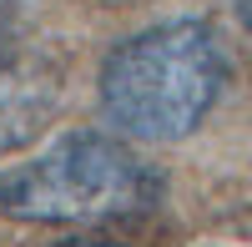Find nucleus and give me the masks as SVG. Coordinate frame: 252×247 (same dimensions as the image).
I'll use <instances>...</instances> for the list:
<instances>
[{
	"mask_svg": "<svg viewBox=\"0 0 252 247\" xmlns=\"http://www.w3.org/2000/svg\"><path fill=\"white\" fill-rule=\"evenodd\" d=\"M61 106V86L26 61H5L0 66V161L26 152L31 141L51 126V116Z\"/></svg>",
	"mask_w": 252,
	"mask_h": 247,
	"instance_id": "nucleus-3",
	"label": "nucleus"
},
{
	"mask_svg": "<svg viewBox=\"0 0 252 247\" xmlns=\"http://www.w3.org/2000/svg\"><path fill=\"white\" fill-rule=\"evenodd\" d=\"M161 172L116 131H66L40 156L0 172V217L35 227H86L152 212Z\"/></svg>",
	"mask_w": 252,
	"mask_h": 247,
	"instance_id": "nucleus-2",
	"label": "nucleus"
},
{
	"mask_svg": "<svg viewBox=\"0 0 252 247\" xmlns=\"http://www.w3.org/2000/svg\"><path fill=\"white\" fill-rule=\"evenodd\" d=\"M15 46H20V5L0 0V66L15 61Z\"/></svg>",
	"mask_w": 252,
	"mask_h": 247,
	"instance_id": "nucleus-4",
	"label": "nucleus"
},
{
	"mask_svg": "<svg viewBox=\"0 0 252 247\" xmlns=\"http://www.w3.org/2000/svg\"><path fill=\"white\" fill-rule=\"evenodd\" d=\"M232 10H237V26L252 35V0H232Z\"/></svg>",
	"mask_w": 252,
	"mask_h": 247,
	"instance_id": "nucleus-6",
	"label": "nucleus"
},
{
	"mask_svg": "<svg viewBox=\"0 0 252 247\" xmlns=\"http://www.w3.org/2000/svg\"><path fill=\"white\" fill-rule=\"evenodd\" d=\"M227 91V51L207 20H161L116 40L101 61L96 101L126 141L172 147L192 136Z\"/></svg>",
	"mask_w": 252,
	"mask_h": 247,
	"instance_id": "nucleus-1",
	"label": "nucleus"
},
{
	"mask_svg": "<svg viewBox=\"0 0 252 247\" xmlns=\"http://www.w3.org/2000/svg\"><path fill=\"white\" fill-rule=\"evenodd\" d=\"M56 247H126V242H116V237H96V232H76V237L56 242Z\"/></svg>",
	"mask_w": 252,
	"mask_h": 247,
	"instance_id": "nucleus-5",
	"label": "nucleus"
}]
</instances>
